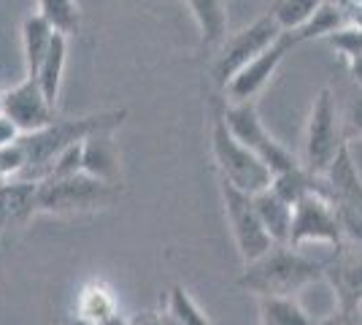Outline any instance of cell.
<instances>
[{
  "label": "cell",
  "instance_id": "cell-29",
  "mask_svg": "<svg viewBox=\"0 0 362 325\" xmlns=\"http://www.w3.org/2000/svg\"><path fill=\"white\" fill-rule=\"evenodd\" d=\"M22 139V130L14 125V120H8L6 114H0V147L6 144H14V141Z\"/></svg>",
  "mask_w": 362,
  "mask_h": 325
},
{
  "label": "cell",
  "instance_id": "cell-19",
  "mask_svg": "<svg viewBox=\"0 0 362 325\" xmlns=\"http://www.w3.org/2000/svg\"><path fill=\"white\" fill-rule=\"evenodd\" d=\"M206 47L227 41V0H187Z\"/></svg>",
  "mask_w": 362,
  "mask_h": 325
},
{
  "label": "cell",
  "instance_id": "cell-10",
  "mask_svg": "<svg viewBox=\"0 0 362 325\" xmlns=\"http://www.w3.org/2000/svg\"><path fill=\"white\" fill-rule=\"evenodd\" d=\"M3 114L8 120H14V125L25 133H38L49 125H54L60 117H57V106H52L46 101V95L41 93L38 81L35 79H28L19 81L16 87L6 90V101H3Z\"/></svg>",
  "mask_w": 362,
  "mask_h": 325
},
{
  "label": "cell",
  "instance_id": "cell-6",
  "mask_svg": "<svg viewBox=\"0 0 362 325\" xmlns=\"http://www.w3.org/2000/svg\"><path fill=\"white\" fill-rule=\"evenodd\" d=\"M219 193H222V203H225L227 228L233 233V241L238 247L243 266L255 263L265 252H271L276 247L271 233L265 231L262 219L257 215L255 195L233 187L227 179H219Z\"/></svg>",
  "mask_w": 362,
  "mask_h": 325
},
{
  "label": "cell",
  "instance_id": "cell-26",
  "mask_svg": "<svg viewBox=\"0 0 362 325\" xmlns=\"http://www.w3.org/2000/svg\"><path fill=\"white\" fill-rule=\"evenodd\" d=\"M344 130H346V139H354V136H362V87H357V93L351 95V101L346 103L344 114Z\"/></svg>",
  "mask_w": 362,
  "mask_h": 325
},
{
  "label": "cell",
  "instance_id": "cell-2",
  "mask_svg": "<svg viewBox=\"0 0 362 325\" xmlns=\"http://www.w3.org/2000/svg\"><path fill=\"white\" fill-rule=\"evenodd\" d=\"M124 117H127V108H114V111H100V114H87V117H71V120L60 117L54 125H49L38 133H25L19 139L28 149V171L22 179L41 182L49 166L68 147L81 144L87 136L98 133V130H117L124 122Z\"/></svg>",
  "mask_w": 362,
  "mask_h": 325
},
{
  "label": "cell",
  "instance_id": "cell-25",
  "mask_svg": "<svg viewBox=\"0 0 362 325\" xmlns=\"http://www.w3.org/2000/svg\"><path fill=\"white\" fill-rule=\"evenodd\" d=\"M28 171V149L22 141L0 147V176L3 179H22Z\"/></svg>",
  "mask_w": 362,
  "mask_h": 325
},
{
  "label": "cell",
  "instance_id": "cell-33",
  "mask_svg": "<svg viewBox=\"0 0 362 325\" xmlns=\"http://www.w3.org/2000/svg\"><path fill=\"white\" fill-rule=\"evenodd\" d=\"M65 325H98V323H92L87 317H78V314H71V317L65 320Z\"/></svg>",
  "mask_w": 362,
  "mask_h": 325
},
{
  "label": "cell",
  "instance_id": "cell-18",
  "mask_svg": "<svg viewBox=\"0 0 362 325\" xmlns=\"http://www.w3.org/2000/svg\"><path fill=\"white\" fill-rule=\"evenodd\" d=\"M65 62H68V35L54 33V41H52V47H49L44 57V65H41V71L35 76L41 93L46 95V101L52 106H57V98H60L62 79H65Z\"/></svg>",
  "mask_w": 362,
  "mask_h": 325
},
{
  "label": "cell",
  "instance_id": "cell-3",
  "mask_svg": "<svg viewBox=\"0 0 362 325\" xmlns=\"http://www.w3.org/2000/svg\"><path fill=\"white\" fill-rule=\"evenodd\" d=\"M349 147L341 108L330 87H322L311 103V114L305 122L303 136V169H308L317 176H325L335 157Z\"/></svg>",
  "mask_w": 362,
  "mask_h": 325
},
{
  "label": "cell",
  "instance_id": "cell-24",
  "mask_svg": "<svg viewBox=\"0 0 362 325\" xmlns=\"http://www.w3.org/2000/svg\"><path fill=\"white\" fill-rule=\"evenodd\" d=\"M60 35H74L81 25V11L76 0H38V11Z\"/></svg>",
  "mask_w": 362,
  "mask_h": 325
},
{
  "label": "cell",
  "instance_id": "cell-11",
  "mask_svg": "<svg viewBox=\"0 0 362 325\" xmlns=\"http://www.w3.org/2000/svg\"><path fill=\"white\" fill-rule=\"evenodd\" d=\"M295 47H298L295 38H292L289 33H284L279 44H273L268 52H262V55L255 57L246 68H241L235 76L227 81V87H225V95L230 98V103H252L257 95L265 90V84L271 81L273 74L279 71V65L287 57L289 49H295Z\"/></svg>",
  "mask_w": 362,
  "mask_h": 325
},
{
  "label": "cell",
  "instance_id": "cell-22",
  "mask_svg": "<svg viewBox=\"0 0 362 325\" xmlns=\"http://www.w3.org/2000/svg\"><path fill=\"white\" fill-rule=\"evenodd\" d=\"M327 0H273L268 14L276 19V25L284 33H298L308 19L317 14Z\"/></svg>",
  "mask_w": 362,
  "mask_h": 325
},
{
  "label": "cell",
  "instance_id": "cell-21",
  "mask_svg": "<svg viewBox=\"0 0 362 325\" xmlns=\"http://www.w3.org/2000/svg\"><path fill=\"white\" fill-rule=\"evenodd\" d=\"M259 325H317L305 312L298 295L287 298H259Z\"/></svg>",
  "mask_w": 362,
  "mask_h": 325
},
{
  "label": "cell",
  "instance_id": "cell-7",
  "mask_svg": "<svg viewBox=\"0 0 362 325\" xmlns=\"http://www.w3.org/2000/svg\"><path fill=\"white\" fill-rule=\"evenodd\" d=\"M222 111H225V122L233 130V136L241 141L246 149H252L273 171V176L300 166L287 147L271 136V130L265 127V122L257 114L255 101L252 103H225Z\"/></svg>",
  "mask_w": 362,
  "mask_h": 325
},
{
  "label": "cell",
  "instance_id": "cell-20",
  "mask_svg": "<svg viewBox=\"0 0 362 325\" xmlns=\"http://www.w3.org/2000/svg\"><path fill=\"white\" fill-rule=\"evenodd\" d=\"M165 325H214L211 317L197 307L184 285H170L165 293V309L160 312Z\"/></svg>",
  "mask_w": 362,
  "mask_h": 325
},
{
  "label": "cell",
  "instance_id": "cell-30",
  "mask_svg": "<svg viewBox=\"0 0 362 325\" xmlns=\"http://www.w3.org/2000/svg\"><path fill=\"white\" fill-rule=\"evenodd\" d=\"M130 325H165V320H163V314L160 312H138V314H133L130 317Z\"/></svg>",
  "mask_w": 362,
  "mask_h": 325
},
{
  "label": "cell",
  "instance_id": "cell-27",
  "mask_svg": "<svg viewBox=\"0 0 362 325\" xmlns=\"http://www.w3.org/2000/svg\"><path fill=\"white\" fill-rule=\"evenodd\" d=\"M317 325H362V309H335Z\"/></svg>",
  "mask_w": 362,
  "mask_h": 325
},
{
  "label": "cell",
  "instance_id": "cell-12",
  "mask_svg": "<svg viewBox=\"0 0 362 325\" xmlns=\"http://www.w3.org/2000/svg\"><path fill=\"white\" fill-rule=\"evenodd\" d=\"M325 282L332 287L335 309H362V244L346 241L325 263Z\"/></svg>",
  "mask_w": 362,
  "mask_h": 325
},
{
  "label": "cell",
  "instance_id": "cell-15",
  "mask_svg": "<svg viewBox=\"0 0 362 325\" xmlns=\"http://www.w3.org/2000/svg\"><path fill=\"white\" fill-rule=\"evenodd\" d=\"M257 215L262 219L265 231L271 233L273 244H289V233H292V215H295V206L287 203L273 187L262 190L255 195Z\"/></svg>",
  "mask_w": 362,
  "mask_h": 325
},
{
  "label": "cell",
  "instance_id": "cell-4",
  "mask_svg": "<svg viewBox=\"0 0 362 325\" xmlns=\"http://www.w3.org/2000/svg\"><path fill=\"white\" fill-rule=\"evenodd\" d=\"M222 108L211 120V152L219 169V179H227L233 187H238L249 195H257L273 185V171L233 136Z\"/></svg>",
  "mask_w": 362,
  "mask_h": 325
},
{
  "label": "cell",
  "instance_id": "cell-17",
  "mask_svg": "<svg viewBox=\"0 0 362 325\" xmlns=\"http://www.w3.org/2000/svg\"><path fill=\"white\" fill-rule=\"evenodd\" d=\"M76 314L78 317H87L92 323H103L108 317L119 314V301L114 290L108 287L103 279H92L81 287L78 301H76Z\"/></svg>",
  "mask_w": 362,
  "mask_h": 325
},
{
  "label": "cell",
  "instance_id": "cell-13",
  "mask_svg": "<svg viewBox=\"0 0 362 325\" xmlns=\"http://www.w3.org/2000/svg\"><path fill=\"white\" fill-rule=\"evenodd\" d=\"M38 215V182L6 179L0 185V233L25 225Z\"/></svg>",
  "mask_w": 362,
  "mask_h": 325
},
{
  "label": "cell",
  "instance_id": "cell-9",
  "mask_svg": "<svg viewBox=\"0 0 362 325\" xmlns=\"http://www.w3.org/2000/svg\"><path fill=\"white\" fill-rule=\"evenodd\" d=\"M332 247L341 249L346 244V236L341 228V219L335 215L332 203L325 193H311L303 201L295 203L292 215V233H289V247Z\"/></svg>",
  "mask_w": 362,
  "mask_h": 325
},
{
  "label": "cell",
  "instance_id": "cell-32",
  "mask_svg": "<svg viewBox=\"0 0 362 325\" xmlns=\"http://www.w3.org/2000/svg\"><path fill=\"white\" fill-rule=\"evenodd\" d=\"M98 325H130V317H124V314H114V317H108V320H103V323Z\"/></svg>",
  "mask_w": 362,
  "mask_h": 325
},
{
  "label": "cell",
  "instance_id": "cell-28",
  "mask_svg": "<svg viewBox=\"0 0 362 325\" xmlns=\"http://www.w3.org/2000/svg\"><path fill=\"white\" fill-rule=\"evenodd\" d=\"M346 14L349 25H362V0H327Z\"/></svg>",
  "mask_w": 362,
  "mask_h": 325
},
{
  "label": "cell",
  "instance_id": "cell-23",
  "mask_svg": "<svg viewBox=\"0 0 362 325\" xmlns=\"http://www.w3.org/2000/svg\"><path fill=\"white\" fill-rule=\"evenodd\" d=\"M349 19L346 14L341 11V8H335L332 3H325L322 8H319L317 14L308 19V25H303L298 33H289L292 38H295V44H305V41H317V38H330L335 33L341 30V28H346Z\"/></svg>",
  "mask_w": 362,
  "mask_h": 325
},
{
  "label": "cell",
  "instance_id": "cell-1",
  "mask_svg": "<svg viewBox=\"0 0 362 325\" xmlns=\"http://www.w3.org/2000/svg\"><path fill=\"white\" fill-rule=\"evenodd\" d=\"M325 279V263L289 244H276L259 261L243 266L238 287L257 298H287Z\"/></svg>",
  "mask_w": 362,
  "mask_h": 325
},
{
  "label": "cell",
  "instance_id": "cell-35",
  "mask_svg": "<svg viewBox=\"0 0 362 325\" xmlns=\"http://www.w3.org/2000/svg\"><path fill=\"white\" fill-rule=\"evenodd\" d=\"M3 182H6V179H3V176H0V185H3Z\"/></svg>",
  "mask_w": 362,
  "mask_h": 325
},
{
  "label": "cell",
  "instance_id": "cell-5",
  "mask_svg": "<svg viewBox=\"0 0 362 325\" xmlns=\"http://www.w3.org/2000/svg\"><path fill=\"white\" fill-rule=\"evenodd\" d=\"M122 187L106 185L90 173H74L62 179L38 182V212L44 215H87L98 209H108L119 198Z\"/></svg>",
  "mask_w": 362,
  "mask_h": 325
},
{
  "label": "cell",
  "instance_id": "cell-8",
  "mask_svg": "<svg viewBox=\"0 0 362 325\" xmlns=\"http://www.w3.org/2000/svg\"><path fill=\"white\" fill-rule=\"evenodd\" d=\"M281 35H284V30L276 25V19L271 14H262L252 25H246L243 30L227 35L222 52L214 62V81L225 90L230 79L241 68H246L255 57H259L262 52H268L273 44H279Z\"/></svg>",
  "mask_w": 362,
  "mask_h": 325
},
{
  "label": "cell",
  "instance_id": "cell-34",
  "mask_svg": "<svg viewBox=\"0 0 362 325\" xmlns=\"http://www.w3.org/2000/svg\"><path fill=\"white\" fill-rule=\"evenodd\" d=\"M3 101H6V90H0V114H3Z\"/></svg>",
  "mask_w": 362,
  "mask_h": 325
},
{
  "label": "cell",
  "instance_id": "cell-14",
  "mask_svg": "<svg viewBox=\"0 0 362 325\" xmlns=\"http://www.w3.org/2000/svg\"><path fill=\"white\" fill-rule=\"evenodd\" d=\"M111 133L114 130H98V133L84 139V173H90V176L106 182V185L119 187L122 166Z\"/></svg>",
  "mask_w": 362,
  "mask_h": 325
},
{
  "label": "cell",
  "instance_id": "cell-16",
  "mask_svg": "<svg viewBox=\"0 0 362 325\" xmlns=\"http://www.w3.org/2000/svg\"><path fill=\"white\" fill-rule=\"evenodd\" d=\"M54 41V28L46 22L41 14H30L25 16L22 22V52H25V71H28V79H35L41 65H44V57L49 47Z\"/></svg>",
  "mask_w": 362,
  "mask_h": 325
},
{
  "label": "cell",
  "instance_id": "cell-31",
  "mask_svg": "<svg viewBox=\"0 0 362 325\" xmlns=\"http://www.w3.org/2000/svg\"><path fill=\"white\" fill-rule=\"evenodd\" d=\"M346 68H349V76H351V81H354L357 87H362V52H360V55H354V57L346 62Z\"/></svg>",
  "mask_w": 362,
  "mask_h": 325
}]
</instances>
